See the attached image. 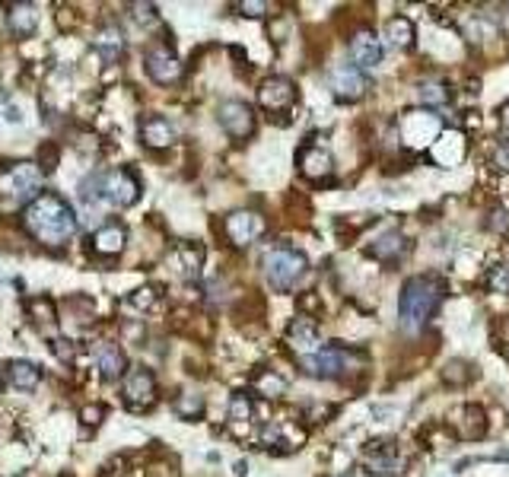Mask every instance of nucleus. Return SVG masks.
Here are the masks:
<instances>
[{"label":"nucleus","instance_id":"obj_34","mask_svg":"<svg viewBox=\"0 0 509 477\" xmlns=\"http://www.w3.org/2000/svg\"><path fill=\"white\" fill-rule=\"evenodd\" d=\"M29 315H32V322L36 325H48L54 322V303L48 296H36V299H29Z\"/></svg>","mask_w":509,"mask_h":477},{"label":"nucleus","instance_id":"obj_43","mask_svg":"<svg viewBox=\"0 0 509 477\" xmlns=\"http://www.w3.org/2000/svg\"><path fill=\"white\" fill-rule=\"evenodd\" d=\"M38 159H42V169H45V172H48V169H54V166H58V147H54V143H45L42 153H38Z\"/></svg>","mask_w":509,"mask_h":477},{"label":"nucleus","instance_id":"obj_18","mask_svg":"<svg viewBox=\"0 0 509 477\" xmlns=\"http://www.w3.org/2000/svg\"><path fill=\"white\" fill-rule=\"evenodd\" d=\"M296 166H300V172L309 182H325V179H331V172H335V159H331V153L325 147H312V143L300 150Z\"/></svg>","mask_w":509,"mask_h":477},{"label":"nucleus","instance_id":"obj_7","mask_svg":"<svg viewBox=\"0 0 509 477\" xmlns=\"http://www.w3.org/2000/svg\"><path fill=\"white\" fill-rule=\"evenodd\" d=\"M300 366H303V372H309V376H315V379H337V376H344V372L357 369L360 357L350 353L347 347L328 344V347H322L315 357L300 360Z\"/></svg>","mask_w":509,"mask_h":477},{"label":"nucleus","instance_id":"obj_24","mask_svg":"<svg viewBox=\"0 0 509 477\" xmlns=\"http://www.w3.org/2000/svg\"><path fill=\"white\" fill-rule=\"evenodd\" d=\"M6 379H10V385L19 388V392H32V388H38V382H42V369H38L36 363H29V360H10V363H6Z\"/></svg>","mask_w":509,"mask_h":477},{"label":"nucleus","instance_id":"obj_40","mask_svg":"<svg viewBox=\"0 0 509 477\" xmlns=\"http://www.w3.org/2000/svg\"><path fill=\"white\" fill-rule=\"evenodd\" d=\"M51 350L58 353L61 360H64V363H70V360H77V344H73V340H67V337H58L51 344Z\"/></svg>","mask_w":509,"mask_h":477},{"label":"nucleus","instance_id":"obj_30","mask_svg":"<svg viewBox=\"0 0 509 477\" xmlns=\"http://www.w3.org/2000/svg\"><path fill=\"white\" fill-rule=\"evenodd\" d=\"M252 414H255V404H252V398H248L246 392L229 394V420H233V424H248Z\"/></svg>","mask_w":509,"mask_h":477},{"label":"nucleus","instance_id":"obj_28","mask_svg":"<svg viewBox=\"0 0 509 477\" xmlns=\"http://www.w3.org/2000/svg\"><path fill=\"white\" fill-rule=\"evenodd\" d=\"M417 99L430 108H439V105H449L452 93L443 80H424V83H417Z\"/></svg>","mask_w":509,"mask_h":477},{"label":"nucleus","instance_id":"obj_23","mask_svg":"<svg viewBox=\"0 0 509 477\" xmlns=\"http://www.w3.org/2000/svg\"><path fill=\"white\" fill-rule=\"evenodd\" d=\"M172 264H175V271H179L185 281H198L201 264H204V248L201 245H194V242H182L179 248H175V255H172Z\"/></svg>","mask_w":509,"mask_h":477},{"label":"nucleus","instance_id":"obj_9","mask_svg":"<svg viewBox=\"0 0 509 477\" xmlns=\"http://www.w3.org/2000/svg\"><path fill=\"white\" fill-rule=\"evenodd\" d=\"M147 73H150L153 83L175 86L185 77V64H182V58L169 45H153L150 51H147Z\"/></svg>","mask_w":509,"mask_h":477},{"label":"nucleus","instance_id":"obj_20","mask_svg":"<svg viewBox=\"0 0 509 477\" xmlns=\"http://www.w3.org/2000/svg\"><path fill=\"white\" fill-rule=\"evenodd\" d=\"M125 245H127V229L121 226L118 220L102 223L96 233H93V251H96V255L115 258V255H121V251H125Z\"/></svg>","mask_w":509,"mask_h":477},{"label":"nucleus","instance_id":"obj_25","mask_svg":"<svg viewBox=\"0 0 509 477\" xmlns=\"http://www.w3.org/2000/svg\"><path fill=\"white\" fill-rule=\"evenodd\" d=\"M458 433L465 436V439H481V436L487 433V414L481 404H465L458 411Z\"/></svg>","mask_w":509,"mask_h":477},{"label":"nucleus","instance_id":"obj_8","mask_svg":"<svg viewBox=\"0 0 509 477\" xmlns=\"http://www.w3.org/2000/svg\"><path fill=\"white\" fill-rule=\"evenodd\" d=\"M216 121L233 140H248L255 134V112L242 99H226L216 108Z\"/></svg>","mask_w":509,"mask_h":477},{"label":"nucleus","instance_id":"obj_2","mask_svg":"<svg viewBox=\"0 0 509 477\" xmlns=\"http://www.w3.org/2000/svg\"><path fill=\"white\" fill-rule=\"evenodd\" d=\"M446 296V283L439 274H417L414 281L404 283L402 299H398V318H402L404 334H417L426 328L433 315H436L439 303Z\"/></svg>","mask_w":509,"mask_h":477},{"label":"nucleus","instance_id":"obj_31","mask_svg":"<svg viewBox=\"0 0 509 477\" xmlns=\"http://www.w3.org/2000/svg\"><path fill=\"white\" fill-rule=\"evenodd\" d=\"M439 376H443L446 385H465V382L474 379V366L465 363V360H449V363H446V369L439 372Z\"/></svg>","mask_w":509,"mask_h":477},{"label":"nucleus","instance_id":"obj_19","mask_svg":"<svg viewBox=\"0 0 509 477\" xmlns=\"http://www.w3.org/2000/svg\"><path fill=\"white\" fill-rule=\"evenodd\" d=\"M350 58H354V67L366 70V67H376L382 61V42L376 38L372 29H360L354 38H350Z\"/></svg>","mask_w":509,"mask_h":477},{"label":"nucleus","instance_id":"obj_27","mask_svg":"<svg viewBox=\"0 0 509 477\" xmlns=\"http://www.w3.org/2000/svg\"><path fill=\"white\" fill-rule=\"evenodd\" d=\"M385 38H389L392 48H411L414 38H417V29H414V23L407 16H392L385 23Z\"/></svg>","mask_w":509,"mask_h":477},{"label":"nucleus","instance_id":"obj_21","mask_svg":"<svg viewBox=\"0 0 509 477\" xmlns=\"http://www.w3.org/2000/svg\"><path fill=\"white\" fill-rule=\"evenodd\" d=\"M140 140L150 150H166L175 143V127L169 125L166 118H159V115H147V118L140 121Z\"/></svg>","mask_w":509,"mask_h":477},{"label":"nucleus","instance_id":"obj_4","mask_svg":"<svg viewBox=\"0 0 509 477\" xmlns=\"http://www.w3.org/2000/svg\"><path fill=\"white\" fill-rule=\"evenodd\" d=\"M261 268H264V281L274 286L277 293H287L305 277L309 261H305L303 251L290 248V245H277V248H271L261 258Z\"/></svg>","mask_w":509,"mask_h":477},{"label":"nucleus","instance_id":"obj_17","mask_svg":"<svg viewBox=\"0 0 509 477\" xmlns=\"http://www.w3.org/2000/svg\"><path fill=\"white\" fill-rule=\"evenodd\" d=\"M468 153V137L461 131H443V137L430 147V159L443 169H452L465 159Z\"/></svg>","mask_w":509,"mask_h":477},{"label":"nucleus","instance_id":"obj_36","mask_svg":"<svg viewBox=\"0 0 509 477\" xmlns=\"http://www.w3.org/2000/svg\"><path fill=\"white\" fill-rule=\"evenodd\" d=\"M121 337H125L127 344H144L147 328L140 322H125V325H121Z\"/></svg>","mask_w":509,"mask_h":477},{"label":"nucleus","instance_id":"obj_44","mask_svg":"<svg viewBox=\"0 0 509 477\" xmlns=\"http://www.w3.org/2000/svg\"><path fill=\"white\" fill-rule=\"evenodd\" d=\"M493 166H497L500 172H509V140L493 150Z\"/></svg>","mask_w":509,"mask_h":477},{"label":"nucleus","instance_id":"obj_1","mask_svg":"<svg viewBox=\"0 0 509 477\" xmlns=\"http://www.w3.org/2000/svg\"><path fill=\"white\" fill-rule=\"evenodd\" d=\"M23 229L45 248H64L77 236L80 223L73 207L54 191H42L36 201L26 204L23 210Z\"/></svg>","mask_w":509,"mask_h":477},{"label":"nucleus","instance_id":"obj_35","mask_svg":"<svg viewBox=\"0 0 509 477\" xmlns=\"http://www.w3.org/2000/svg\"><path fill=\"white\" fill-rule=\"evenodd\" d=\"M131 16L140 26H153L156 23V6L153 4H131Z\"/></svg>","mask_w":509,"mask_h":477},{"label":"nucleus","instance_id":"obj_33","mask_svg":"<svg viewBox=\"0 0 509 477\" xmlns=\"http://www.w3.org/2000/svg\"><path fill=\"white\" fill-rule=\"evenodd\" d=\"M175 414H179V417H185V420H201L204 398H201V394H194V392L179 394V401H175Z\"/></svg>","mask_w":509,"mask_h":477},{"label":"nucleus","instance_id":"obj_41","mask_svg":"<svg viewBox=\"0 0 509 477\" xmlns=\"http://www.w3.org/2000/svg\"><path fill=\"white\" fill-rule=\"evenodd\" d=\"M153 303H156V290H153V286H140V290L131 296V305H137V309H150Z\"/></svg>","mask_w":509,"mask_h":477},{"label":"nucleus","instance_id":"obj_45","mask_svg":"<svg viewBox=\"0 0 509 477\" xmlns=\"http://www.w3.org/2000/svg\"><path fill=\"white\" fill-rule=\"evenodd\" d=\"M493 337H497L500 347H509V315H503L497 322V328H493Z\"/></svg>","mask_w":509,"mask_h":477},{"label":"nucleus","instance_id":"obj_6","mask_svg":"<svg viewBox=\"0 0 509 477\" xmlns=\"http://www.w3.org/2000/svg\"><path fill=\"white\" fill-rule=\"evenodd\" d=\"M38 185H42L38 162H13V166L0 169V197L4 201H26V197L36 201L42 194Z\"/></svg>","mask_w":509,"mask_h":477},{"label":"nucleus","instance_id":"obj_38","mask_svg":"<svg viewBox=\"0 0 509 477\" xmlns=\"http://www.w3.org/2000/svg\"><path fill=\"white\" fill-rule=\"evenodd\" d=\"M102 417H105V407L102 404H83L80 407V420H83L86 426H99Z\"/></svg>","mask_w":509,"mask_h":477},{"label":"nucleus","instance_id":"obj_16","mask_svg":"<svg viewBox=\"0 0 509 477\" xmlns=\"http://www.w3.org/2000/svg\"><path fill=\"white\" fill-rule=\"evenodd\" d=\"M93 363H96L102 382L121 379L125 376V369H127L125 350H121L118 344H112V340H99V344H93Z\"/></svg>","mask_w":509,"mask_h":477},{"label":"nucleus","instance_id":"obj_13","mask_svg":"<svg viewBox=\"0 0 509 477\" xmlns=\"http://www.w3.org/2000/svg\"><path fill=\"white\" fill-rule=\"evenodd\" d=\"M258 102H261L264 112L271 115H280V112H290L296 102V86L290 77H268L261 80L258 86Z\"/></svg>","mask_w":509,"mask_h":477},{"label":"nucleus","instance_id":"obj_5","mask_svg":"<svg viewBox=\"0 0 509 477\" xmlns=\"http://www.w3.org/2000/svg\"><path fill=\"white\" fill-rule=\"evenodd\" d=\"M443 118H439L433 108H411V112H404L402 118H398V134H402V143L407 150H426L430 153V147L443 137Z\"/></svg>","mask_w":509,"mask_h":477},{"label":"nucleus","instance_id":"obj_46","mask_svg":"<svg viewBox=\"0 0 509 477\" xmlns=\"http://www.w3.org/2000/svg\"><path fill=\"white\" fill-rule=\"evenodd\" d=\"M500 125H503L506 131H509V102H506L503 108H500Z\"/></svg>","mask_w":509,"mask_h":477},{"label":"nucleus","instance_id":"obj_3","mask_svg":"<svg viewBox=\"0 0 509 477\" xmlns=\"http://www.w3.org/2000/svg\"><path fill=\"white\" fill-rule=\"evenodd\" d=\"M80 194L90 204H115V207H131L140 197V182L127 169H105V172H93L90 179L80 185Z\"/></svg>","mask_w":509,"mask_h":477},{"label":"nucleus","instance_id":"obj_26","mask_svg":"<svg viewBox=\"0 0 509 477\" xmlns=\"http://www.w3.org/2000/svg\"><path fill=\"white\" fill-rule=\"evenodd\" d=\"M366 251H369L372 258H379V261H395V258H402L407 251V242H404V236H398V233H385L382 238H376Z\"/></svg>","mask_w":509,"mask_h":477},{"label":"nucleus","instance_id":"obj_10","mask_svg":"<svg viewBox=\"0 0 509 477\" xmlns=\"http://www.w3.org/2000/svg\"><path fill=\"white\" fill-rule=\"evenodd\" d=\"M328 86H331V93H335V99L357 102L369 90V77L354 64H337V67H331V73H328Z\"/></svg>","mask_w":509,"mask_h":477},{"label":"nucleus","instance_id":"obj_11","mask_svg":"<svg viewBox=\"0 0 509 477\" xmlns=\"http://www.w3.org/2000/svg\"><path fill=\"white\" fill-rule=\"evenodd\" d=\"M121 394H125V404L131 407V411H147V407H153V401H156L153 372L144 369V366H134V369L125 376Z\"/></svg>","mask_w":509,"mask_h":477},{"label":"nucleus","instance_id":"obj_14","mask_svg":"<svg viewBox=\"0 0 509 477\" xmlns=\"http://www.w3.org/2000/svg\"><path fill=\"white\" fill-rule=\"evenodd\" d=\"M287 347L296 353V360H305V357H315L318 350H322V334H318V325L312 322V318H293L287 328Z\"/></svg>","mask_w":509,"mask_h":477},{"label":"nucleus","instance_id":"obj_29","mask_svg":"<svg viewBox=\"0 0 509 477\" xmlns=\"http://www.w3.org/2000/svg\"><path fill=\"white\" fill-rule=\"evenodd\" d=\"M96 48L102 51V58H105L108 64H115V61L121 58V51H125V38H121V32L115 29V26H105L96 38Z\"/></svg>","mask_w":509,"mask_h":477},{"label":"nucleus","instance_id":"obj_12","mask_svg":"<svg viewBox=\"0 0 509 477\" xmlns=\"http://www.w3.org/2000/svg\"><path fill=\"white\" fill-rule=\"evenodd\" d=\"M264 229H268V223H264V216L255 214V210H233V214L226 216V236L236 248H248L255 238L264 236Z\"/></svg>","mask_w":509,"mask_h":477},{"label":"nucleus","instance_id":"obj_37","mask_svg":"<svg viewBox=\"0 0 509 477\" xmlns=\"http://www.w3.org/2000/svg\"><path fill=\"white\" fill-rule=\"evenodd\" d=\"M487 229H493V233H506L509 229V210L493 207L490 216H487Z\"/></svg>","mask_w":509,"mask_h":477},{"label":"nucleus","instance_id":"obj_22","mask_svg":"<svg viewBox=\"0 0 509 477\" xmlns=\"http://www.w3.org/2000/svg\"><path fill=\"white\" fill-rule=\"evenodd\" d=\"M6 26L13 36H32L38 26V6L36 4H6Z\"/></svg>","mask_w":509,"mask_h":477},{"label":"nucleus","instance_id":"obj_39","mask_svg":"<svg viewBox=\"0 0 509 477\" xmlns=\"http://www.w3.org/2000/svg\"><path fill=\"white\" fill-rule=\"evenodd\" d=\"M490 286L497 293H509V264H497L490 271Z\"/></svg>","mask_w":509,"mask_h":477},{"label":"nucleus","instance_id":"obj_32","mask_svg":"<svg viewBox=\"0 0 509 477\" xmlns=\"http://www.w3.org/2000/svg\"><path fill=\"white\" fill-rule=\"evenodd\" d=\"M258 392H261L264 398L277 401V398H283V392H287V379H280L277 372L264 369L261 376H258Z\"/></svg>","mask_w":509,"mask_h":477},{"label":"nucleus","instance_id":"obj_47","mask_svg":"<svg viewBox=\"0 0 509 477\" xmlns=\"http://www.w3.org/2000/svg\"><path fill=\"white\" fill-rule=\"evenodd\" d=\"M303 309H318V299L315 296H303Z\"/></svg>","mask_w":509,"mask_h":477},{"label":"nucleus","instance_id":"obj_15","mask_svg":"<svg viewBox=\"0 0 509 477\" xmlns=\"http://www.w3.org/2000/svg\"><path fill=\"white\" fill-rule=\"evenodd\" d=\"M363 468L372 477H389L398 465V452H395V442L392 439H369L363 446V455H360Z\"/></svg>","mask_w":509,"mask_h":477},{"label":"nucleus","instance_id":"obj_42","mask_svg":"<svg viewBox=\"0 0 509 477\" xmlns=\"http://www.w3.org/2000/svg\"><path fill=\"white\" fill-rule=\"evenodd\" d=\"M239 10L246 13V16H252V19H261L264 13H268V4H261V0H242Z\"/></svg>","mask_w":509,"mask_h":477}]
</instances>
